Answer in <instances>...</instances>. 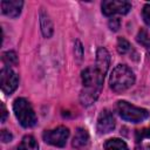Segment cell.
Segmentation results:
<instances>
[{
    "mask_svg": "<svg viewBox=\"0 0 150 150\" xmlns=\"http://www.w3.org/2000/svg\"><path fill=\"white\" fill-rule=\"evenodd\" d=\"M104 74H102L96 67H88L82 71L83 89L80 95V100L83 105H90L94 103L103 86Z\"/></svg>",
    "mask_w": 150,
    "mask_h": 150,
    "instance_id": "cell-1",
    "label": "cell"
},
{
    "mask_svg": "<svg viewBox=\"0 0 150 150\" xmlns=\"http://www.w3.org/2000/svg\"><path fill=\"white\" fill-rule=\"evenodd\" d=\"M134 82L135 75L132 70L125 64H117L112 69V73L109 79L110 88L116 93H121L129 89L134 84Z\"/></svg>",
    "mask_w": 150,
    "mask_h": 150,
    "instance_id": "cell-2",
    "label": "cell"
},
{
    "mask_svg": "<svg viewBox=\"0 0 150 150\" xmlns=\"http://www.w3.org/2000/svg\"><path fill=\"white\" fill-rule=\"evenodd\" d=\"M14 114L19 123L23 128H30L36 123V115L30 105V103L22 97H19L13 103Z\"/></svg>",
    "mask_w": 150,
    "mask_h": 150,
    "instance_id": "cell-3",
    "label": "cell"
},
{
    "mask_svg": "<svg viewBox=\"0 0 150 150\" xmlns=\"http://www.w3.org/2000/svg\"><path fill=\"white\" fill-rule=\"evenodd\" d=\"M116 108H117L118 115L123 120L129 121L131 123H139L149 117V111L146 109L135 107L127 101H118Z\"/></svg>",
    "mask_w": 150,
    "mask_h": 150,
    "instance_id": "cell-4",
    "label": "cell"
},
{
    "mask_svg": "<svg viewBox=\"0 0 150 150\" xmlns=\"http://www.w3.org/2000/svg\"><path fill=\"white\" fill-rule=\"evenodd\" d=\"M69 137V129L66 127H57L53 130H46L43 132V141L54 146H64Z\"/></svg>",
    "mask_w": 150,
    "mask_h": 150,
    "instance_id": "cell-5",
    "label": "cell"
},
{
    "mask_svg": "<svg viewBox=\"0 0 150 150\" xmlns=\"http://www.w3.org/2000/svg\"><path fill=\"white\" fill-rule=\"evenodd\" d=\"M130 9H131V5L128 1L104 0L102 2V13L107 16L114 14H127Z\"/></svg>",
    "mask_w": 150,
    "mask_h": 150,
    "instance_id": "cell-6",
    "label": "cell"
},
{
    "mask_svg": "<svg viewBox=\"0 0 150 150\" xmlns=\"http://www.w3.org/2000/svg\"><path fill=\"white\" fill-rule=\"evenodd\" d=\"M0 80H1V89L5 94H12L19 83L18 75L8 67H5L0 71Z\"/></svg>",
    "mask_w": 150,
    "mask_h": 150,
    "instance_id": "cell-7",
    "label": "cell"
},
{
    "mask_svg": "<svg viewBox=\"0 0 150 150\" xmlns=\"http://www.w3.org/2000/svg\"><path fill=\"white\" fill-rule=\"evenodd\" d=\"M115 128V120L112 114L104 109L101 111L98 118H97V131L98 134H108Z\"/></svg>",
    "mask_w": 150,
    "mask_h": 150,
    "instance_id": "cell-8",
    "label": "cell"
},
{
    "mask_svg": "<svg viewBox=\"0 0 150 150\" xmlns=\"http://www.w3.org/2000/svg\"><path fill=\"white\" fill-rule=\"evenodd\" d=\"M23 2L21 0H4L1 1L2 13L9 18H16L21 13Z\"/></svg>",
    "mask_w": 150,
    "mask_h": 150,
    "instance_id": "cell-9",
    "label": "cell"
},
{
    "mask_svg": "<svg viewBox=\"0 0 150 150\" xmlns=\"http://www.w3.org/2000/svg\"><path fill=\"white\" fill-rule=\"evenodd\" d=\"M109 63H110V55L108 53V50L103 47H100L97 49L96 53V68L102 73V74H107V70L109 68Z\"/></svg>",
    "mask_w": 150,
    "mask_h": 150,
    "instance_id": "cell-10",
    "label": "cell"
},
{
    "mask_svg": "<svg viewBox=\"0 0 150 150\" xmlns=\"http://www.w3.org/2000/svg\"><path fill=\"white\" fill-rule=\"evenodd\" d=\"M89 144V135L88 131L83 128H79L73 138V146L77 150H82L87 148Z\"/></svg>",
    "mask_w": 150,
    "mask_h": 150,
    "instance_id": "cell-11",
    "label": "cell"
},
{
    "mask_svg": "<svg viewBox=\"0 0 150 150\" xmlns=\"http://www.w3.org/2000/svg\"><path fill=\"white\" fill-rule=\"evenodd\" d=\"M135 150H150V129H143L136 132Z\"/></svg>",
    "mask_w": 150,
    "mask_h": 150,
    "instance_id": "cell-12",
    "label": "cell"
},
{
    "mask_svg": "<svg viewBox=\"0 0 150 150\" xmlns=\"http://www.w3.org/2000/svg\"><path fill=\"white\" fill-rule=\"evenodd\" d=\"M40 27L45 38H50L53 35V22L45 11L40 12Z\"/></svg>",
    "mask_w": 150,
    "mask_h": 150,
    "instance_id": "cell-13",
    "label": "cell"
},
{
    "mask_svg": "<svg viewBox=\"0 0 150 150\" xmlns=\"http://www.w3.org/2000/svg\"><path fill=\"white\" fill-rule=\"evenodd\" d=\"M103 146H104V150H128V145L125 144V142L120 138L107 139Z\"/></svg>",
    "mask_w": 150,
    "mask_h": 150,
    "instance_id": "cell-14",
    "label": "cell"
},
{
    "mask_svg": "<svg viewBox=\"0 0 150 150\" xmlns=\"http://www.w3.org/2000/svg\"><path fill=\"white\" fill-rule=\"evenodd\" d=\"M18 150H39V145H38L36 139L33 136L27 135L20 142Z\"/></svg>",
    "mask_w": 150,
    "mask_h": 150,
    "instance_id": "cell-15",
    "label": "cell"
},
{
    "mask_svg": "<svg viewBox=\"0 0 150 150\" xmlns=\"http://www.w3.org/2000/svg\"><path fill=\"white\" fill-rule=\"evenodd\" d=\"M4 63H6L7 66H16L18 64V56L14 52H5L2 53L1 56Z\"/></svg>",
    "mask_w": 150,
    "mask_h": 150,
    "instance_id": "cell-16",
    "label": "cell"
},
{
    "mask_svg": "<svg viewBox=\"0 0 150 150\" xmlns=\"http://www.w3.org/2000/svg\"><path fill=\"white\" fill-rule=\"evenodd\" d=\"M137 42L141 43L143 47H145L146 49H150V38L148 36V33L144 29H141L137 34Z\"/></svg>",
    "mask_w": 150,
    "mask_h": 150,
    "instance_id": "cell-17",
    "label": "cell"
},
{
    "mask_svg": "<svg viewBox=\"0 0 150 150\" xmlns=\"http://www.w3.org/2000/svg\"><path fill=\"white\" fill-rule=\"evenodd\" d=\"M130 49H131L130 43L124 38H118V40H117V52L123 55V54H127Z\"/></svg>",
    "mask_w": 150,
    "mask_h": 150,
    "instance_id": "cell-18",
    "label": "cell"
},
{
    "mask_svg": "<svg viewBox=\"0 0 150 150\" xmlns=\"http://www.w3.org/2000/svg\"><path fill=\"white\" fill-rule=\"evenodd\" d=\"M142 16H143L144 22L150 27V4L144 5L143 11H142Z\"/></svg>",
    "mask_w": 150,
    "mask_h": 150,
    "instance_id": "cell-19",
    "label": "cell"
},
{
    "mask_svg": "<svg viewBox=\"0 0 150 150\" xmlns=\"http://www.w3.org/2000/svg\"><path fill=\"white\" fill-rule=\"evenodd\" d=\"M120 26H121V21H120L118 18H112V19H110V21H109V27H110L111 30H114V32L118 30Z\"/></svg>",
    "mask_w": 150,
    "mask_h": 150,
    "instance_id": "cell-20",
    "label": "cell"
},
{
    "mask_svg": "<svg viewBox=\"0 0 150 150\" xmlns=\"http://www.w3.org/2000/svg\"><path fill=\"white\" fill-rule=\"evenodd\" d=\"M0 138H1V141H2L4 143H7V142L12 141L13 136H12V134H11L9 131H7V130H1V132H0Z\"/></svg>",
    "mask_w": 150,
    "mask_h": 150,
    "instance_id": "cell-21",
    "label": "cell"
},
{
    "mask_svg": "<svg viewBox=\"0 0 150 150\" xmlns=\"http://www.w3.org/2000/svg\"><path fill=\"white\" fill-rule=\"evenodd\" d=\"M82 52H83V49H82V46H81L80 41H76V46H75V54H76V56H77L79 59H81V57H82Z\"/></svg>",
    "mask_w": 150,
    "mask_h": 150,
    "instance_id": "cell-22",
    "label": "cell"
},
{
    "mask_svg": "<svg viewBox=\"0 0 150 150\" xmlns=\"http://www.w3.org/2000/svg\"><path fill=\"white\" fill-rule=\"evenodd\" d=\"M6 117H7V110L5 109V105L1 103V122H5Z\"/></svg>",
    "mask_w": 150,
    "mask_h": 150,
    "instance_id": "cell-23",
    "label": "cell"
}]
</instances>
